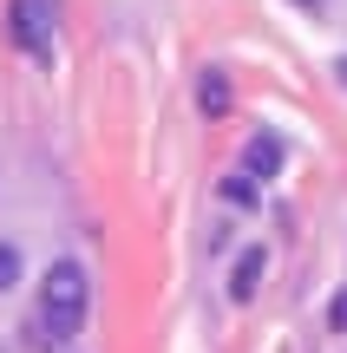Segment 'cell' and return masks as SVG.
Here are the masks:
<instances>
[{"label": "cell", "mask_w": 347, "mask_h": 353, "mask_svg": "<svg viewBox=\"0 0 347 353\" xmlns=\"http://www.w3.org/2000/svg\"><path fill=\"white\" fill-rule=\"evenodd\" d=\"M282 170V138H249V151H243V176H275Z\"/></svg>", "instance_id": "obj_4"}, {"label": "cell", "mask_w": 347, "mask_h": 353, "mask_svg": "<svg viewBox=\"0 0 347 353\" xmlns=\"http://www.w3.org/2000/svg\"><path fill=\"white\" fill-rule=\"evenodd\" d=\"M223 196H230V203H256V183H249V176H243V170H236V176H230V183H223Z\"/></svg>", "instance_id": "obj_7"}, {"label": "cell", "mask_w": 347, "mask_h": 353, "mask_svg": "<svg viewBox=\"0 0 347 353\" xmlns=\"http://www.w3.org/2000/svg\"><path fill=\"white\" fill-rule=\"evenodd\" d=\"M328 321H335V334H347V294H341L335 307H328Z\"/></svg>", "instance_id": "obj_8"}, {"label": "cell", "mask_w": 347, "mask_h": 353, "mask_svg": "<svg viewBox=\"0 0 347 353\" xmlns=\"http://www.w3.org/2000/svg\"><path fill=\"white\" fill-rule=\"evenodd\" d=\"M197 105H204L210 118H223V112H230V105H236V92H230V72H217V65H210V72L197 79Z\"/></svg>", "instance_id": "obj_5"}, {"label": "cell", "mask_w": 347, "mask_h": 353, "mask_svg": "<svg viewBox=\"0 0 347 353\" xmlns=\"http://www.w3.org/2000/svg\"><path fill=\"white\" fill-rule=\"evenodd\" d=\"M86 301H92V281L79 262H52L46 281H39V327L52 334V341H72L79 327H86Z\"/></svg>", "instance_id": "obj_1"}, {"label": "cell", "mask_w": 347, "mask_h": 353, "mask_svg": "<svg viewBox=\"0 0 347 353\" xmlns=\"http://www.w3.org/2000/svg\"><path fill=\"white\" fill-rule=\"evenodd\" d=\"M262 268H269V249H262V242H249V249L236 255V268H230V301H256Z\"/></svg>", "instance_id": "obj_3"}, {"label": "cell", "mask_w": 347, "mask_h": 353, "mask_svg": "<svg viewBox=\"0 0 347 353\" xmlns=\"http://www.w3.org/2000/svg\"><path fill=\"white\" fill-rule=\"evenodd\" d=\"M13 281H20V249H13V242H0V294H7Z\"/></svg>", "instance_id": "obj_6"}, {"label": "cell", "mask_w": 347, "mask_h": 353, "mask_svg": "<svg viewBox=\"0 0 347 353\" xmlns=\"http://www.w3.org/2000/svg\"><path fill=\"white\" fill-rule=\"evenodd\" d=\"M335 79H341V85H347V52H341V59H335Z\"/></svg>", "instance_id": "obj_9"}, {"label": "cell", "mask_w": 347, "mask_h": 353, "mask_svg": "<svg viewBox=\"0 0 347 353\" xmlns=\"http://www.w3.org/2000/svg\"><path fill=\"white\" fill-rule=\"evenodd\" d=\"M301 7H321V0H301Z\"/></svg>", "instance_id": "obj_10"}, {"label": "cell", "mask_w": 347, "mask_h": 353, "mask_svg": "<svg viewBox=\"0 0 347 353\" xmlns=\"http://www.w3.org/2000/svg\"><path fill=\"white\" fill-rule=\"evenodd\" d=\"M7 33L20 52L46 59L52 52V0H7Z\"/></svg>", "instance_id": "obj_2"}]
</instances>
